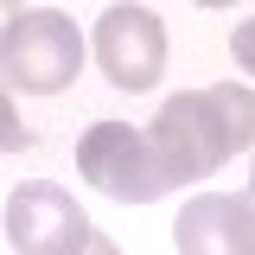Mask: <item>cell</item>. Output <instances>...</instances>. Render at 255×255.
<instances>
[{
  "label": "cell",
  "instance_id": "cell-1",
  "mask_svg": "<svg viewBox=\"0 0 255 255\" xmlns=\"http://www.w3.org/2000/svg\"><path fill=\"white\" fill-rule=\"evenodd\" d=\"M147 147L159 153L172 191L211 179L230 153L255 147V90L243 83H211V90H179L147 128Z\"/></svg>",
  "mask_w": 255,
  "mask_h": 255
},
{
  "label": "cell",
  "instance_id": "cell-2",
  "mask_svg": "<svg viewBox=\"0 0 255 255\" xmlns=\"http://www.w3.org/2000/svg\"><path fill=\"white\" fill-rule=\"evenodd\" d=\"M90 58V45H83V32L70 13L58 6H26L6 38H0V83L6 90H26V96H58L77 83V70Z\"/></svg>",
  "mask_w": 255,
  "mask_h": 255
},
{
  "label": "cell",
  "instance_id": "cell-3",
  "mask_svg": "<svg viewBox=\"0 0 255 255\" xmlns=\"http://www.w3.org/2000/svg\"><path fill=\"white\" fill-rule=\"evenodd\" d=\"M77 172L115 204H153L172 191L159 153L147 147V128H128V122H96L77 140Z\"/></svg>",
  "mask_w": 255,
  "mask_h": 255
},
{
  "label": "cell",
  "instance_id": "cell-4",
  "mask_svg": "<svg viewBox=\"0 0 255 255\" xmlns=\"http://www.w3.org/2000/svg\"><path fill=\"white\" fill-rule=\"evenodd\" d=\"M6 236L19 255H83L90 249V211L51 179H26L6 198Z\"/></svg>",
  "mask_w": 255,
  "mask_h": 255
},
{
  "label": "cell",
  "instance_id": "cell-5",
  "mask_svg": "<svg viewBox=\"0 0 255 255\" xmlns=\"http://www.w3.org/2000/svg\"><path fill=\"white\" fill-rule=\"evenodd\" d=\"M90 51L102 64V77L115 90H128V96L153 90L166 77V26L147 6H109L96 19V32H90Z\"/></svg>",
  "mask_w": 255,
  "mask_h": 255
},
{
  "label": "cell",
  "instance_id": "cell-6",
  "mask_svg": "<svg viewBox=\"0 0 255 255\" xmlns=\"http://www.w3.org/2000/svg\"><path fill=\"white\" fill-rule=\"evenodd\" d=\"M172 249L179 255H255V211H249V198L198 191L191 204H179Z\"/></svg>",
  "mask_w": 255,
  "mask_h": 255
},
{
  "label": "cell",
  "instance_id": "cell-7",
  "mask_svg": "<svg viewBox=\"0 0 255 255\" xmlns=\"http://www.w3.org/2000/svg\"><path fill=\"white\" fill-rule=\"evenodd\" d=\"M26 147V122H19V109H13V96L0 83V153H19Z\"/></svg>",
  "mask_w": 255,
  "mask_h": 255
},
{
  "label": "cell",
  "instance_id": "cell-8",
  "mask_svg": "<svg viewBox=\"0 0 255 255\" xmlns=\"http://www.w3.org/2000/svg\"><path fill=\"white\" fill-rule=\"evenodd\" d=\"M230 51H236V64L255 77V19H243V26L230 32Z\"/></svg>",
  "mask_w": 255,
  "mask_h": 255
},
{
  "label": "cell",
  "instance_id": "cell-9",
  "mask_svg": "<svg viewBox=\"0 0 255 255\" xmlns=\"http://www.w3.org/2000/svg\"><path fill=\"white\" fill-rule=\"evenodd\" d=\"M83 255H122V249H115L109 236H90V249H83Z\"/></svg>",
  "mask_w": 255,
  "mask_h": 255
},
{
  "label": "cell",
  "instance_id": "cell-10",
  "mask_svg": "<svg viewBox=\"0 0 255 255\" xmlns=\"http://www.w3.org/2000/svg\"><path fill=\"white\" fill-rule=\"evenodd\" d=\"M13 19H19V6H6V0H0V38H6V26H13Z\"/></svg>",
  "mask_w": 255,
  "mask_h": 255
},
{
  "label": "cell",
  "instance_id": "cell-11",
  "mask_svg": "<svg viewBox=\"0 0 255 255\" xmlns=\"http://www.w3.org/2000/svg\"><path fill=\"white\" fill-rule=\"evenodd\" d=\"M243 198H249V211H255V166H249V191H243Z\"/></svg>",
  "mask_w": 255,
  "mask_h": 255
}]
</instances>
